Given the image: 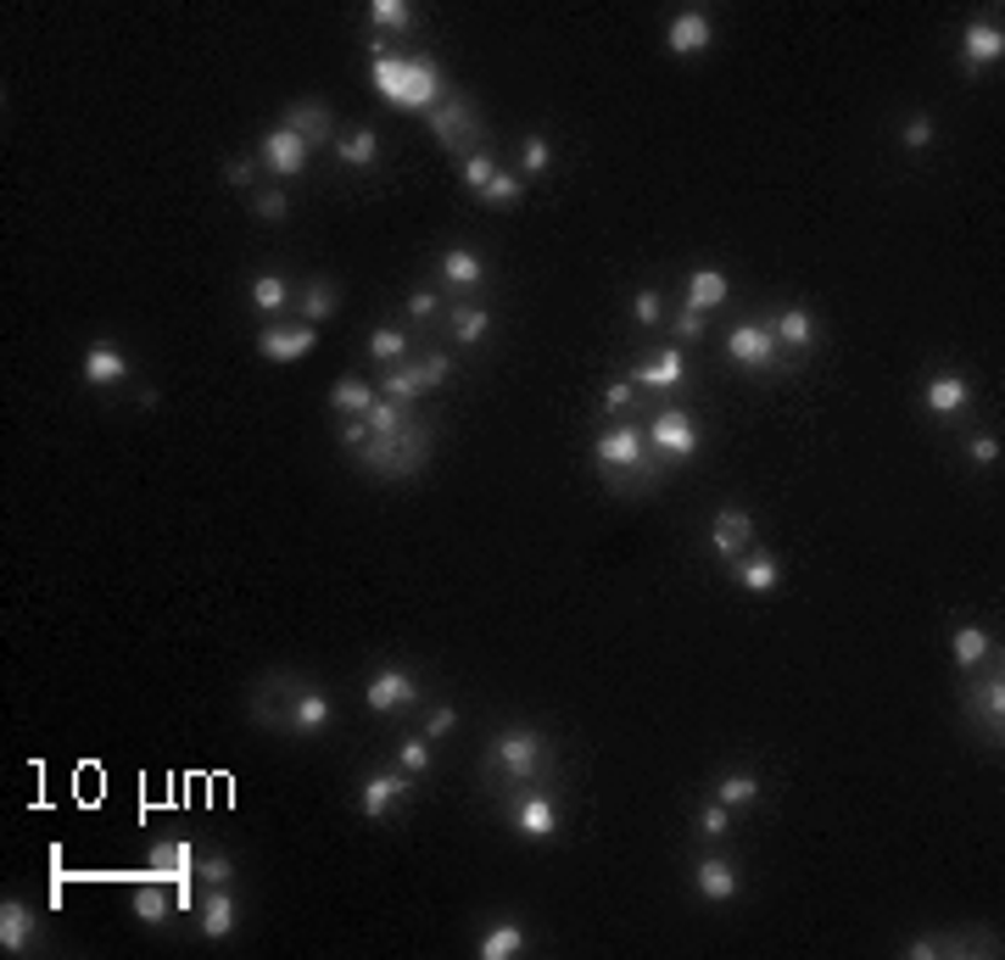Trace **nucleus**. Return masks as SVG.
I'll return each instance as SVG.
<instances>
[{
	"mask_svg": "<svg viewBox=\"0 0 1005 960\" xmlns=\"http://www.w3.org/2000/svg\"><path fill=\"white\" fill-rule=\"evenodd\" d=\"M430 135L464 163L469 151H480L486 146V129H480V112H475V101L469 96H447L436 112H430Z\"/></svg>",
	"mask_w": 1005,
	"mask_h": 960,
	"instance_id": "39448f33",
	"label": "nucleus"
},
{
	"mask_svg": "<svg viewBox=\"0 0 1005 960\" xmlns=\"http://www.w3.org/2000/svg\"><path fill=\"white\" fill-rule=\"evenodd\" d=\"M693 882H699V893L710 899V904H732L738 899V865L732 860H721V854H710V860H699V871H693Z\"/></svg>",
	"mask_w": 1005,
	"mask_h": 960,
	"instance_id": "5701e85b",
	"label": "nucleus"
},
{
	"mask_svg": "<svg viewBox=\"0 0 1005 960\" xmlns=\"http://www.w3.org/2000/svg\"><path fill=\"white\" fill-rule=\"evenodd\" d=\"M749 542H754V520H749L743 509H721V515L710 520V548H715V559L738 565V559L749 554Z\"/></svg>",
	"mask_w": 1005,
	"mask_h": 960,
	"instance_id": "ddd939ff",
	"label": "nucleus"
},
{
	"mask_svg": "<svg viewBox=\"0 0 1005 960\" xmlns=\"http://www.w3.org/2000/svg\"><path fill=\"white\" fill-rule=\"evenodd\" d=\"M380 396H374V385L369 380H358V374H341L335 380V391H330V408L341 413V419H369V408H374Z\"/></svg>",
	"mask_w": 1005,
	"mask_h": 960,
	"instance_id": "bb28decb",
	"label": "nucleus"
},
{
	"mask_svg": "<svg viewBox=\"0 0 1005 960\" xmlns=\"http://www.w3.org/2000/svg\"><path fill=\"white\" fill-rule=\"evenodd\" d=\"M966 704H972V721H977V732H983V737L999 748V721H1005V682H999V665H994L988 676H977V682H972Z\"/></svg>",
	"mask_w": 1005,
	"mask_h": 960,
	"instance_id": "9d476101",
	"label": "nucleus"
},
{
	"mask_svg": "<svg viewBox=\"0 0 1005 960\" xmlns=\"http://www.w3.org/2000/svg\"><path fill=\"white\" fill-rule=\"evenodd\" d=\"M632 402H637V385H632V380H626V374H621V380H609V385H604V408H609V413H626V408H632Z\"/></svg>",
	"mask_w": 1005,
	"mask_h": 960,
	"instance_id": "603ef678",
	"label": "nucleus"
},
{
	"mask_svg": "<svg viewBox=\"0 0 1005 960\" xmlns=\"http://www.w3.org/2000/svg\"><path fill=\"white\" fill-rule=\"evenodd\" d=\"M660 313H665V307H660V291H637L632 319H637V324H660Z\"/></svg>",
	"mask_w": 1005,
	"mask_h": 960,
	"instance_id": "4d7b16f0",
	"label": "nucleus"
},
{
	"mask_svg": "<svg viewBox=\"0 0 1005 960\" xmlns=\"http://www.w3.org/2000/svg\"><path fill=\"white\" fill-rule=\"evenodd\" d=\"M458 174H464V185H469V190L480 196V190L491 185V174H497V163H491V151L480 146V151H469V157L458 163Z\"/></svg>",
	"mask_w": 1005,
	"mask_h": 960,
	"instance_id": "37998d69",
	"label": "nucleus"
},
{
	"mask_svg": "<svg viewBox=\"0 0 1005 960\" xmlns=\"http://www.w3.org/2000/svg\"><path fill=\"white\" fill-rule=\"evenodd\" d=\"M593 458L609 469V474H637V469H648L654 480L665 474V463L654 458V447H648V430L643 424H609L598 441H593Z\"/></svg>",
	"mask_w": 1005,
	"mask_h": 960,
	"instance_id": "20e7f679",
	"label": "nucleus"
},
{
	"mask_svg": "<svg viewBox=\"0 0 1005 960\" xmlns=\"http://www.w3.org/2000/svg\"><path fill=\"white\" fill-rule=\"evenodd\" d=\"M715 799H721L726 810H749V804H760V776H749V771H726V776L715 782Z\"/></svg>",
	"mask_w": 1005,
	"mask_h": 960,
	"instance_id": "f704fd0d",
	"label": "nucleus"
},
{
	"mask_svg": "<svg viewBox=\"0 0 1005 960\" xmlns=\"http://www.w3.org/2000/svg\"><path fill=\"white\" fill-rule=\"evenodd\" d=\"M285 721H291V732L313 737V732H324V726L335 721V704H330V693H319V687H296V698H291Z\"/></svg>",
	"mask_w": 1005,
	"mask_h": 960,
	"instance_id": "f3484780",
	"label": "nucleus"
},
{
	"mask_svg": "<svg viewBox=\"0 0 1005 960\" xmlns=\"http://www.w3.org/2000/svg\"><path fill=\"white\" fill-rule=\"evenodd\" d=\"M341 447H347V452H363V447H369V419H347V424H341Z\"/></svg>",
	"mask_w": 1005,
	"mask_h": 960,
	"instance_id": "bf43d9fd",
	"label": "nucleus"
},
{
	"mask_svg": "<svg viewBox=\"0 0 1005 960\" xmlns=\"http://www.w3.org/2000/svg\"><path fill=\"white\" fill-rule=\"evenodd\" d=\"M174 904H179V899H168L157 876H146V882H140V888L129 893V910H135V915L146 921V927H163V921L174 915Z\"/></svg>",
	"mask_w": 1005,
	"mask_h": 960,
	"instance_id": "7c9ffc66",
	"label": "nucleus"
},
{
	"mask_svg": "<svg viewBox=\"0 0 1005 960\" xmlns=\"http://www.w3.org/2000/svg\"><path fill=\"white\" fill-rule=\"evenodd\" d=\"M313 341H319L313 324H269L257 335V352H263V363H302L313 352Z\"/></svg>",
	"mask_w": 1005,
	"mask_h": 960,
	"instance_id": "f8f14e48",
	"label": "nucleus"
},
{
	"mask_svg": "<svg viewBox=\"0 0 1005 960\" xmlns=\"http://www.w3.org/2000/svg\"><path fill=\"white\" fill-rule=\"evenodd\" d=\"M397 760H402L408 776H425V771H430V743H425V737H408V743L397 748Z\"/></svg>",
	"mask_w": 1005,
	"mask_h": 960,
	"instance_id": "8fccbe9b",
	"label": "nucleus"
},
{
	"mask_svg": "<svg viewBox=\"0 0 1005 960\" xmlns=\"http://www.w3.org/2000/svg\"><path fill=\"white\" fill-rule=\"evenodd\" d=\"M374 157H380V135H374L369 124L341 140V163H347V168H374Z\"/></svg>",
	"mask_w": 1005,
	"mask_h": 960,
	"instance_id": "ea45409f",
	"label": "nucleus"
},
{
	"mask_svg": "<svg viewBox=\"0 0 1005 960\" xmlns=\"http://www.w3.org/2000/svg\"><path fill=\"white\" fill-rule=\"evenodd\" d=\"M671 330H676V346H682V341L693 346V341H704V330H710V324H704V313H693V307H682V313L671 319Z\"/></svg>",
	"mask_w": 1005,
	"mask_h": 960,
	"instance_id": "3c124183",
	"label": "nucleus"
},
{
	"mask_svg": "<svg viewBox=\"0 0 1005 960\" xmlns=\"http://www.w3.org/2000/svg\"><path fill=\"white\" fill-rule=\"evenodd\" d=\"M408 793H413V776H408V771H374V776L358 787V815L380 821V815H391Z\"/></svg>",
	"mask_w": 1005,
	"mask_h": 960,
	"instance_id": "9b49d317",
	"label": "nucleus"
},
{
	"mask_svg": "<svg viewBox=\"0 0 1005 960\" xmlns=\"http://www.w3.org/2000/svg\"><path fill=\"white\" fill-rule=\"evenodd\" d=\"M966 402H972V385H966L960 374H933V380H927V408H933V413L949 419V413H960Z\"/></svg>",
	"mask_w": 1005,
	"mask_h": 960,
	"instance_id": "473e14b6",
	"label": "nucleus"
},
{
	"mask_svg": "<svg viewBox=\"0 0 1005 960\" xmlns=\"http://www.w3.org/2000/svg\"><path fill=\"white\" fill-rule=\"evenodd\" d=\"M257 168H263V163H246V157H230V163H224V185H235V190H246V185L257 179Z\"/></svg>",
	"mask_w": 1005,
	"mask_h": 960,
	"instance_id": "5fc2aeb1",
	"label": "nucleus"
},
{
	"mask_svg": "<svg viewBox=\"0 0 1005 960\" xmlns=\"http://www.w3.org/2000/svg\"><path fill=\"white\" fill-rule=\"evenodd\" d=\"M369 79H374V90H380L391 107L425 112V118L452 96L447 79H441V68H436L430 57H391L386 40H369Z\"/></svg>",
	"mask_w": 1005,
	"mask_h": 960,
	"instance_id": "f257e3e1",
	"label": "nucleus"
},
{
	"mask_svg": "<svg viewBox=\"0 0 1005 960\" xmlns=\"http://www.w3.org/2000/svg\"><path fill=\"white\" fill-rule=\"evenodd\" d=\"M196 882H207V888H230V882H235V860H230V854H207V860L196 865Z\"/></svg>",
	"mask_w": 1005,
	"mask_h": 960,
	"instance_id": "de8ad7c7",
	"label": "nucleus"
},
{
	"mask_svg": "<svg viewBox=\"0 0 1005 960\" xmlns=\"http://www.w3.org/2000/svg\"><path fill=\"white\" fill-rule=\"evenodd\" d=\"M526 954V927L509 915V921H491L486 938H480V960H515Z\"/></svg>",
	"mask_w": 1005,
	"mask_h": 960,
	"instance_id": "cd10ccee",
	"label": "nucleus"
},
{
	"mask_svg": "<svg viewBox=\"0 0 1005 960\" xmlns=\"http://www.w3.org/2000/svg\"><path fill=\"white\" fill-rule=\"evenodd\" d=\"M643 430H648V447H654L660 463H687V458L699 452V424H693V413H682V408H660Z\"/></svg>",
	"mask_w": 1005,
	"mask_h": 960,
	"instance_id": "423d86ee",
	"label": "nucleus"
},
{
	"mask_svg": "<svg viewBox=\"0 0 1005 960\" xmlns=\"http://www.w3.org/2000/svg\"><path fill=\"white\" fill-rule=\"evenodd\" d=\"M960 57H966V68H972V74H977V68H994V62L1005 57V35H999V23H988V18L966 23V29H960Z\"/></svg>",
	"mask_w": 1005,
	"mask_h": 960,
	"instance_id": "dca6fc26",
	"label": "nucleus"
},
{
	"mask_svg": "<svg viewBox=\"0 0 1005 960\" xmlns=\"http://www.w3.org/2000/svg\"><path fill=\"white\" fill-rule=\"evenodd\" d=\"M732 570V581L743 587V592H777L782 587V565H777V554H743L738 565H726Z\"/></svg>",
	"mask_w": 1005,
	"mask_h": 960,
	"instance_id": "4be33fe9",
	"label": "nucleus"
},
{
	"mask_svg": "<svg viewBox=\"0 0 1005 960\" xmlns=\"http://www.w3.org/2000/svg\"><path fill=\"white\" fill-rule=\"evenodd\" d=\"M626 380H632V385H654V391H676V385L687 380V357H682V346H665L654 363H637Z\"/></svg>",
	"mask_w": 1005,
	"mask_h": 960,
	"instance_id": "412c9836",
	"label": "nucleus"
},
{
	"mask_svg": "<svg viewBox=\"0 0 1005 960\" xmlns=\"http://www.w3.org/2000/svg\"><path fill=\"white\" fill-rule=\"evenodd\" d=\"M726 357L738 363V369H777V357H782V346H777V335H771V324H732L726 330Z\"/></svg>",
	"mask_w": 1005,
	"mask_h": 960,
	"instance_id": "0eeeda50",
	"label": "nucleus"
},
{
	"mask_svg": "<svg viewBox=\"0 0 1005 960\" xmlns=\"http://www.w3.org/2000/svg\"><path fill=\"white\" fill-rule=\"evenodd\" d=\"M447 330H452V341H458V346H480V341H486V330H491V313H486V307H475V302H458V307L447 313Z\"/></svg>",
	"mask_w": 1005,
	"mask_h": 960,
	"instance_id": "2f4dec72",
	"label": "nucleus"
},
{
	"mask_svg": "<svg viewBox=\"0 0 1005 960\" xmlns=\"http://www.w3.org/2000/svg\"><path fill=\"white\" fill-rule=\"evenodd\" d=\"M994 654V637L983 631V626H955V637H949V659L960 665V670H983V659Z\"/></svg>",
	"mask_w": 1005,
	"mask_h": 960,
	"instance_id": "c85d7f7f",
	"label": "nucleus"
},
{
	"mask_svg": "<svg viewBox=\"0 0 1005 960\" xmlns=\"http://www.w3.org/2000/svg\"><path fill=\"white\" fill-rule=\"evenodd\" d=\"M308 140L302 135H291V129H269L263 140H257V163L274 174V179H296V174H308Z\"/></svg>",
	"mask_w": 1005,
	"mask_h": 960,
	"instance_id": "6e6552de",
	"label": "nucleus"
},
{
	"mask_svg": "<svg viewBox=\"0 0 1005 960\" xmlns=\"http://www.w3.org/2000/svg\"><path fill=\"white\" fill-rule=\"evenodd\" d=\"M520 196H526L520 168H497V174H491V185L480 190V202H486V207H520Z\"/></svg>",
	"mask_w": 1005,
	"mask_h": 960,
	"instance_id": "58836bf2",
	"label": "nucleus"
},
{
	"mask_svg": "<svg viewBox=\"0 0 1005 960\" xmlns=\"http://www.w3.org/2000/svg\"><path fill=\"white\" fill-rule=\"evenodd\" d=\"M726 302H732V280H726L721 268H693V274H687V302H682V307L715 313V307H726Z\"/></svg>",
	"mask_w": 1005,
	"mask_h": 960,
	"instance_id": "aec40b11",
	"label": "nucleus"
},
{
	"mask_svg": "<svg viewBox=\"0 0 1005 960\" xmlns=\"http://www.w3.org/2000/svg\"><path fill=\"white\" fill-rule=\"evenodd\" d=\"M35 910L23 904V899H7L0 904V949L7 954H23V949H35Z\"/></svg>",
	"mask_w": 1005,
	"mask_h": 960,
	"instance_id": "b1692460",
	"label": "nucleus"
},
{
	"mask_svg": "<svg viewBox=\"0 0 1005 960\" xmlns=\"http://www.w3.org/2000/svg\"><path fill=\"white\" fill-rule=\"evenodd\" d=\"M252 213H257L263 224H280V218L291 213V196H285L280 185H274V190H257V202H252Z\"/></svg>",
	"mask_w": 1005,
	"mask_h": 960,
	"instance_id": "09e8293b",
	"label": "nucleus"
},
{
	"mask_svg": "<svg viewBox=\"0 0 1005 960\" xmlns=\"http://www.w3.org/2000/svg\"><path fill=\"white\" fill-rule=\"evenodd\" d=\"M933 135H938V129H933V118H927V112H910V118H905V129H899V146H905V151H927V146H933Z\"/></svg>",
	"mask_w": 1005,
	"mask_h": 960,
	"instance_id": "a18cd8bd",
	"label": "nucleus"
},
{
	"mask_svg": "<svg viewBox=\"0 0 1005 960\" xmlns=\"http://www.w3.org/2000/svg\"><path fill=\"white\" fill-rule=\"evenodd\" d=\"M363 704L369 709H380V715H397V709H408V704H419V682L408 676V670H374L369 682H363Z\"/></svg>",
	"mask_w": 1005,
	"mask_h": 960,
	"instance_id": "1a4fd4ad",
	"label": "nucleus"
},
{
	"mask_svg": "<svg viewBox=\"0 0 1005 960\" xmlns=\"http://www.w3.org/2000/svg\"><path fill=\"white\" fill-rule=\"evenodd\" d=\"M280 129H291V135H302L308 146H319V140H330V129H335V112H330L324 101H296V107H285Z\"/></svg>",
	"mask_w": 1005,
	"mask_h": 960,
	"instance_id": "6ab92c4d",
	"label": "nucleus"
},
{
	"mask_svg": "<svg viewBox=\"0 0 1005 960\" xmlns=\"http://www.w3.org/2000/svg\"><path fill=\"white\" fill-rule=\"evenodd\" d=\"M966 452H972V463H983V469H988V463H999V435H972V441H966Z\"/></svg>",
	"mask_w": 1005,
	"mask_h": 960,
	"instance_id": "13d9d810",
	"label": "nucleus"
},
{
	"mask_svg": "<svg viewBox=\"0 0 1005 960\" xmlns=\"http://www.w3.org/2000/svg\"><path fill=\"white\" fill-rule=\"evenodd\" d=\"M296 313H302V324H324L330 313H335V285L330 280H313V285H302V296H296Z\"/></svg>",
	"mask_w": 1005,
	"mask_h": 960,
	"instance_id": "72a5a7b5",
	"label": "nucleus"
},
{
	"mask_svg": "<svg viewBox=\"0 0 1005 960\" xmlns=\"http://www.w3.org/2000/svg\"><path fill=\"white\" fill-rule=\"evenodd\" d=\"M252 307L257 313H285V307H296V291L280 274H263V280H252Z\"/></svg>",
	"mask_w": 1005,
	"mask_h": 960,
	"instance_id": "c9c22d12",
	"label": "nucleus"
},
{
	"mask_svg": "<svg viewBox=\"0 0 1005 960\" xmlns=\"http://www.w3.org/2000/svg\"><path fill=\"white\" fill-rule=\"evenodd\" d=\"M397 430H408V424H402V402L380 396V402L369 408V435H397Z\"/></svg>",
	"mask_w": 1005,
	"mask_h": 960,
	"instance_id": "c03bdc74",
	"label": "nucleus"
},
{
	"mask_svg": "<svg viewBox=\"0 0 1005 960\" xmlns=\"http://www.w3.org/2000/svg\"><path fill=\"white\" fill-rule=\"evenodd\" d=\"M408 346H413V341H408V330H397V324H380V330L369 335V357L386 363V369H391V363H408Z\"/></svg>",
	"mask_w": 1005,
	"mask_h": 960,
	"instance_id": "e433bc0d",
	"label": "nucleus"
},
{
	"mask_svg": "<svg viewBox=\"0 0 1005 960\" xmlns=\"http://www.w3.org/2000/svg\"><path fill=\"white\" fill-rule=\"evenodd\" d=\"M491 771H502V782H515V787H531L548 765H554V748H548V737L543 732H531V726H509V732H497L491 737Z\"/></svg>",
	"mask_w": 1005,
	"mask_h": 960,
	"instance_id": "f03ea898",
	"label": "nucleus"
},
{
	"mask_svg": "<svg viewBox=\"0 0 1005 960\" xmlns=\"http://www.w3.org/2000/svg\"><path fill=\"white\" fill-rule=\"evenodd\" d=\"M124 380H129V357H124V346L96 341V346L85 352V385L107 391V385H124Z\"/></svg>",
	"mask_w": 1005,
	"mask_h": 960,
	"instance_id": "a211bd4d",
	"label": "nucleus"
},
{
	"mask_svg": "<svg viewBox=\"0 0 1005 960\" xmlns=\"http://www.w3.org/2000/svg\"><path fill=\"white\" fill-rule=\"evenodd\" d=\"M441 280H447L452 291H475V285L486 280V263H480L469 246H452V252H441Z\"/></svg>",
	"mask_w": 1005,
	"mask_h": 960,
	"instance_id": "c756f323",
	"label": "nucleus"
},
{
	"mask_svg": "<svg viewBox=\"0 0 1005 960\" xmlns=\"http://www.w3.org/2000/svg\"><path fill=\"white\" fill-rule=\"evenodd\" d=\"M235 921H241V904H235V893L230 888H207L202 893V938H230L235 932Z\"/></svg>",
	"mask_w": 1005,
	"mask_h": 960,
	"instance_id": "393cba45",
	"label": "nucleus"
},
{
	"mask_svg": "<svg viewBox=\"0 0 1005 960\" xmlns=\"http://www.w3.org/2000/svg\"><path fill=\"white\" fill-rule=\"evenodd\" d=\"M515 826H520V837H531V843H548V837H559V799L554 793H526L520 804H515Z\"/></svg>",
	"mask_w": 1005,
	"mask_h": 960,
	"instance_id": "4468645a",
	"label": "nucleus"
},
{
	"mask_svg": "<svg viewBox=\"0 0 1005 960\" xmlns=\"http://www.w3.org/2000/svg\"><path fill=\"white\" fill-rule=\"evenodd\" d=\"M554 168V146L543 140V135H531L526 146H520V179H543Z\"/></svg>",
	"mask_w": 1005,
	"mask_h": 960,
	"instance_id": "a19ab883",
	"label": "nucleus"
},
{
	"mask_svg": "<svg viewBox=\"0 0 1005 960\" xmlns=\"http://www.w3.org/2000/svg\"><path fill=\"white\" fill-rule=\"evenodd\" d=\"M369 29H413V7H402V0H374Z\"/></svg>",
	"mask_w": 1005,
	"mask_h": 960,
	"instance_id": "79ce46f5",
	"label": "nucleus"
},
{
	"mask_svg": "<svg viewBox=\"0 0 1005 960\" xmlns=\"http://www.w3.org/2000/svg\"><path fill=\"white\" fill-rule=\"evenodd\" d=\"M699 832H704V837H726V832H732V810H726V804L715 799V804H710V810L699 815Z\"/></svg>",
	"mask_w": 1005,
	"mask_h": 960,
	"instance_id": "864d4df0",
	"label": "nucleus"
},
{
	"mask_svg": "<svg viewBox=\"0 0 1005 960\" xmlns=\"http://www.w3.org/2000/svg\"><path fill=\"white\" fill-rule=\"evenodd\" d=\"M771 335H777V346H788V352H810V346H816V319L793 302V307H782V313H777Z\"/></svg>",
	"mask_w": 1005,
	"mask_h": 960,
	"instance_id": "a878e982",
	"label": "nucleus"
},
{
	"mask_svg": "<svg viewBox=\"0 0 1005 960\" xmlns=\"http://www.w3.org/2000/svg\"><path fill=\"white\" fill-rule=\"evenodd\" d=\"M710 40H715V29H710V12H699V7L676 12L671 29H665V51L671 57H699V51H710Z\"/></svg>",
	"mask_w": 1005,
	"mask_h": 960,
	"instance_id": "2eb2a0df",
	"label": "nucleus"
},
{
	"mask_svg": "<svg viewBox=\"0 0 1005 960\" xmlns=\"http://www.w3.org/2000/svg\"><path fill=\"white\" fill-rule=\"evenodd\" d=\"M430 452V424H413V430H397V435H369L363 452H352L363 469L374 474H391V480H413L419 463Z\"/></svg>",
	"mask_w": 1005,
	"mask_h": 960,
	"instance_id": "7ed1b4c3",
	"label": "nucleus"
},
{
	"mask_svg": "<svg viewBox=\"0 0 1005 960\" xmlns=\"http://www.w3.org/2000/svg\"><path fill=\"white\" fill-rule=\"evenodd\" d=\"M408 313H413L419 324H430V319L441 313V296H436V291H413V296H408Z\"/></svg>",
	"mask_w": 1005,
	"mask_h": 960,
	"instance_id": "6e6d98bb",
	"label": "nucleus"
},
{
	"mask_svg": "<svg viewBox=\"0 0 1005 960\" xmlns=\"http://www.w3.org/2000/svg\"><path fill=\"white\" fill-rule=\"evenodd\" d=\"M380 391H386L391 402H413V396H425V380H419L413 357H408V363H391V369L380 374Z\"/></svg>",
	"mask_w": 1005,
	"mask_h": 960,
	"instance_id": "4c0bfd02",
	"label": "nucleus"
},
{
	"mask_svg": "<svg viewBox=\"0 0 1005 960\" xmlns=\"http://www.w3.org/2000/svg\"><path fill=\"white\" fill-rule=\"evenodd\" d=\"M452 726H458V709H447V704H436V709L425 715V732H430V737H447Z\"/></svg>",
	"mask_w": 1005,
	"mask_h": 960,
	"instance_id": "052dcab7",
	"label": "nucleus"
},
{
	"mask_svg": "<svg viewBox=\"0 0 1005 960\" xmlns=\"http://www.w3.org/2000/svg\"><path fill=\"white\" fill-rule=\"evenodd\" d=\"M413 369H419L425 391H436V385L452 374V357H447V352H419V357H413Z\"/></svg>",
	"mask_w": 1005,
	"mask_h": 960,
	"instance_id": "49530a36",
	"label": "nucleus"
}]
</instances>
